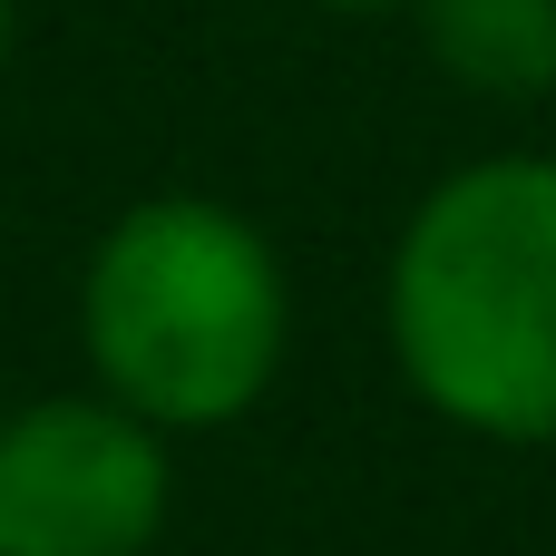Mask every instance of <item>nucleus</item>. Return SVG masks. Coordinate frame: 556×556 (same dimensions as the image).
<instances>
[{"instance_id": "nucleus-6", "label": "nucleus", "mask_w": 556, "mask_h": 556, "mask_svg": "<svg viewBox=\"0 0 556 556\" xmlns=\"http://www.w3.org/2000/svg\"><path fill=\"white\" fill-rule=\"evenodd\" d=\"M323 10H420V0H323Z\"/></svg>"}, {"instance_id": "nucleus-1", "label": "nucleus", "mask_w": 556, "mask_h": 556, "mask_svg": "<svg viewBox=\"0 0 556 556\" xmlns=\"http://www.w3.org/2000/svg\"><path fill=\"white\" fill-rule=\"evenodd\" d=\"M391 362L469 440H556V156H479L391 254Z\"/></svg>"}, {"instance_id": "nucleus-5", "label": "nucleus", "mask_w": 556, "mask_h": 556, "mask_svg": "<svg viewBox=\"0 0 556 556\" xmlns=\"http://www.w3.org/2000/svg\"><path fill=\"white\" fill-rule=\"evenodd\" d=\"M10 39H20V0H0V68H10Z\"/></svg>"}, {"instance_id": "nucleus-4", "label": "nucleus", "mask_w": 556, "mask_h": 556, "mask_svg": "<svg viewBox=\"0 0 556 556\" xmlns=\"http://www.w3.org/2000/svg\"><path fill=\"white\" fill-rule=\"evenodd\" d=\"M440 68L479 98H547L556 88V0H420Z\"/></svg>"}, {"instance_id": "nucleus-2", "label": "nucleus", "mask_w": 556, "mask_h": 556, "mask_svg": "<svg viewBox=\"0 0 556 556\" xmlns=\"http://www.w3.org/2000/svg\"><path fill=\"white\" fill-rule=\"evenodd\" d=\"M78 342L98 391L147 430H225L283 371V254L225 195H147L98 235L78 274Z\"/></svg>"}, {"instance_id": "nucleus-3", "label": "nucleus", "mask_w": 556, "mask_h": 556, "mask_svg": "<svg viewBox=\"0 0 556 556\" xmlns=\"http://www.w3.org/2000/svg\"><path fill=\"white\" fill-rule=\"evenodd\" d=\"M166 508V430L108 391H59L0 420V556H147Z\"/></svg>"}]
</instances>
